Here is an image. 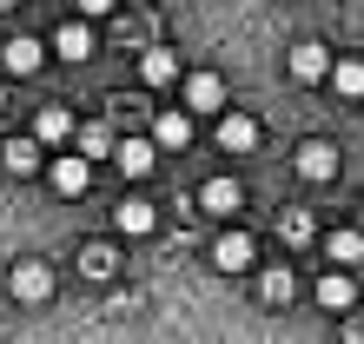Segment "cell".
<instances>
[{
	"instance_id": "obj_1",
	"label": "cell",
	"mask_w": 364,
	"mask_h": 344,
	"mask_svg": "<svg viewBox=\"0 0 364 344\" xmlns=\"http://www.w3.org/2000/svg\"><path fill=\"white\" fill-rule=\"evenodd\" d=\"M7 291L20 298V305H47V298H53V265H40V258H20V265L7 272Z\"/></svg>"
},
{
	"instance_id": "obj_2",
	"label": "cell",
	"mask_w": 364,
	"mask_h": 344,
	"mask_svg": "<svg viewBox=\"0 0 364 344\" xmlns=\"http://www.w3.org/2000/svg\"><path fill=\"white\" fill-rule=\"evenodd\" d=\"M291 166H298V179L325 186V179H338V166H345V153H338L331 139H305V146L291 153Z\"/></svg>"
},
{
	"instance_id": "obj_3",
	"label": "cell",
	"mask_w": 364,
	"mask_h": 344,
	"mask_svg": "<svg viewBox=\"0 0 364 344\" xmlns=\"http://www.w3.org/2000/svg\"><path fill=\"white\" fill-rule=\"evenodd\" d=\"M285 73L298 86H318V80H331V47H318V40H298V47L285 53Z\"/></svg>"
},
{
	"instance_id": "obj_4",
	"label": "cell",
	"mask_w": 364,
	"mask_h": 344,
	"mask_svg": "<svg viewBox=\"0 0 364 344\" xmlns=\"http://www.w3.org/2000/svg\"><path fill=\"white\" fill-rule=\"evenodd\" d=\"M47 179H53L60 199H80V192L93 186V159H87V153H60V159L47 166Z\"/></svg>"
},
{
	"instance_id": "obj_5",
	"label": "cell",
	"mask_w": 364,
	"mask_h": 344,
	"mask_svg": "<svg viewBox=\"0 0 364 344\" xmlns=\"http://www.w3.org/2000/svg\"><path fill=\"white\" fill-rule=\"evenodd\" d=\"M212 265H219V272H252V265H259L252 232H219V239H212Z\"/></svg>"
},
{
	"instance_id": "obj_6",
	"label": "cell",
	"mask_w": 364,
	"mask_h": 344,
	"mask_svg": "<svg viewBox=\"0 0 364 344\" xmlns=\"http://www.w3.org/2000/svg\"><path fill=\"white\" fill-rule=\"evenodd\" d=\"M153 225H159V205L153 199H119L113 205V232H119V239H146Z\"/></svg>"
},
{
	"instance_id": "obj_7",
	"label": "cell",
	"mask_w": 364,
	"mask_h": 344,
	"mask_svg": "<svg viewBox=\"0 0 364 344\" xmlns=\"http://www.w3.org/2000/svg\"><path fill=\"white\" fill-rule=\"evenodd\" d=\"M113 166L126 179H146V172L159 166V139H113Z\"/></svg>"
},
{
	"instance_id": "obj_8",
	"label": "cell",
	"mask_w": 364,
	"mask_h": 344,
	"mask_svg": "<svg viewBox=\"0 0 364 344\" xmlns=\"http://www.w3.org/2000/svg\"><path fill=\"white\" fill-rule=\"evenodd\" d=\"M40 60H47V47H40V40H27V33H14V40H0V67H7L14 80H27V73H40Z\"/></svg>"
},
{
	"instance_id": "obj_9",
	"label": "cell",
	"mask_w": 364,
	"mask_h": 344,
	"mask_svg": "<svg viewBox=\"0 0 364 344\" xmlns=\"http://www.w3.org/2000/svg\"><path fill=\"white\" fill-rule=\"evenodd\" d=\"M325 258L331 265H364V225H331L325 232Z\"/></svg>"
},
{
	"instance_id": "obj_10",
	"label": "cell",
	"mask_w": 364,
	"mask_h": 344,
	"mask_svg": "<svg viewBox=\"0 0 364 344\" xmlns=\"http://www.w3.org/2000/svg\"><path fill=\"white\" fill-rule=\"evenodd\" d=\"M186 106L192 113H225V80L219 73H192L186 80Z\"/></svg>"
},
{
	"instance_id": "obj_11",
	"label": "cell",
	"mask_w": 364,
	"mask_h": 344,
	"mask_svg": "<svg viewBox=\"0 0 364 344\" xmlns=\"http://www.w3.org/2000/svg\"><path fill=\"white\" fill-rule=\"evenodd\" d=\"M73 133H80V126H73L67 106H40V119H33V139H40V146H67Z\"/></svg>"
},
{
	"instance_id": "obj_12",
	"label": "cell",
	"mask_w": 364,
	"mask_h": 344,
	"mask_svg": "<svg viewBox=\"0 0 364 344\" xmlns=\"http://www.w3.org/2000/svg\"><path fill=\"white\" fill-rule=\"evenodd\" d=\"M318 305H325V311H351L358 305V278L351 272H325V278H318Z\"/></svg>"
},
{
	"instance_id": "obj_13",
	"label": "cell",
	"mask_w": 364,
	"mask_h": 344,
	"mask_svg": "<svg viewBox=\"0 0 364 344\" xmlns=\"http://www.w3.org/2000/svg\"><path fill=\"white\" fill-rule=\"evenodd\" d=\"M53 53H60V60H93V27H87V14L67 20V27L53 33Z\"/></svg>"
},
{
	"instance_id": "obj_14",
	"label": "cell",
	"mask_w": 364,
	"mask_h": 344,
	"mask_svg": "<svg viewBox=\"0 0 364 344\" xmlns=\"http://www.w3.org/2000/svg\"><path fill=\"white\" fill-rule=\"evenodd\" d=\"M239 199H245L239 179H205V186H199V205L212 212V219H232V212H239Z\"/></svg>"
},
{
	"instance_id": "obj_15",
	"label": "cell",
	"mask_w": 364,
	"mask_h": 344,
	"mask_svg": "<svg viewBox=\"0 0 364 344\" xmlns=\"http://www.w3.org/2000/svg\"><path fill=\"white\" fill-rule=\"evenodd\" d=\"M219 146H225V153H252V146H259V119L219 113Z\"/></svg>"
},
{
	"instance_id": "obj_16",
	"label": "cell",
	"mask_w": 364,
	"mask_h": 344,
	"mask_svg": "<svg viewBox=\"0 0 364 344\" xmlns=\"http://www.w3.org/2000/svg\"><path fill=\"white\" fill-rule=\"evenodd\" d=\"M153 139L166 146V153H186V146H192V106H186V113H159L153 119Z\"/></svg>"
},
{
	"instance_id": "obj_17",
	"label": "cell",
	"mask_w": 364,
	"mask_h": 344,
	"mask_svg": "<svg viewBox=\"0 0 364 344\" xmlns=\"http://www.w3.org/2000/svg\"><path fill=\"white\" fill-rule=\"evenodd\" d=\"M40 153H47L40 139H7V153H0V159H7V172H14V179H33V172L47 166Z\"/></svg>"
},
{
	"instance_id": "obj_18",
	"label": "cell",
	"mask_w": 364,
	"mask_h": 344,
	"mask_svg": "<svg viewBox=\"0 0 364 344\" xmlns=\"http://www.w3.org/2000/svg\"><path fill=\"white\" fill-rule=\"evenodd\" d=\"M113 272H119V252H113V245H80V278H93V285H106Z\"/></svg>"
},
{
	"instance_id": "obj_19",
	"label": "cell",
	"mask_w": 364,
	"mask_h": 344,
	"mask_svg": "<svg viewBox=\"0 0 364 344\" xmlns=\"http://www.w3.org/2000/svg\"><path fill=\"white\" fill-rule=\"evenodd\" d=\"M139 80H146V86H173V80H179V53H173V47H153V53L139 60Z\"/></svg>"
},
{
	"instance_id": "obj_20",
	"label": "cell",
	"mask_w": 364,
	"mask_h": 344,
	"mask_svg": "<svg viewBox=\"0 0 364 344\" xmlns=\"http://www.w3.org/2000/svg\"><path fill=\"white\" fill-rule=\"evenodd\" d=\"M291 272L285 265H272V272H259V298H265V305H291Z\"/></svg>"
},
{
	"instance_id": "obj_21",
	"label": "cell",
	"mask_w": 364,
	"mask_h": 344,
	"mask_svg": "<svg viewBox=\"0 0 364 344\" xmlns=\"http://www.w3.org/2000/svg\"><path fill=\"white\" fill-rule=\"evenodd\" d=\"M331 86L345 100H364V60H331Z\"/></svg>"
},
{
	"instance_id": "obj_22",
	"label": "cell",
	"mask_w": 364,
	"mask_h": 344,
	"mask_svg": "<svg viewBox=\"0 0 364 344\" xmlns=\"http://www.w3.org/2000/svg\"><path fill=\"white\" fill-rule=\"evenodd\" d=\"M73 139H80L87 159H113V133H106V126H87V133H73Z\"/></svg>"
},
{
	"instance_id": "obj_23",
	"label": "cell",
	"mask_w": 364,
	"mask_h": 344,
	"mask_svg": "<svg viewBox=\"0 0 364 344\" xmlns=\"http://www.w3.org/2000/svg\"><path fill=\"white\" fill-rule=\"evenodd\" d=\"M285 239H291V245L311 239V219H305V212H285Z\"/></svg>"
},
{
	"instance_id": "obj_24",
	"label": "cell",
	"mask_w": 364,
	"mask_h": 344,
	"mask_svg": "<svg viewBox=\"0 0 364 344\" xmlns=\"http://www.w3.org/2000/svg\"><path fill=\"white\" fill-rule=\"evenodd\" d=\"M73 7H80V14H87V20H100V14H113V7H119V0H73Z\"/></svg>"
},
{
	"instance_id": "obj_25",
	"label": "cell",
	"mask_w": 364,
	"mask_h": 344,
	"mask_svg": "<svg viewBox=\"0 0 364 344\" xmlns=\"http://www.w3.org/2000/svg\"><path fill=\"white\" fill-rule=\"evenodd\" d=\"M358 291H364V265H358Z\"/></svg>"
},
{
	"instance_id": "obj_26",
	"label": "cell",
	"mask_w": 364,
	"mask_h": 344,
	"mask_svg": "<svg viewBox=\"0 0 364 344\" xmlns=\"http://www.w3.org/2000/svg\"><path fill=\"white\" fill-rule=\"evenodd\" d=\"M0 7H20V0H0Z\"/></svg>"
},
{
	"instance_id": "obj_27",
	"label": "cell",
	"mask_w": 364,
	"mask_h": 344,
	"mask_svg": "<svg viewBox=\"0 0 364 344\" xmlns=\"http://www.w3.org/2000/svg\"><path fill=\"white\" fill-rule=\"evenodd\" d=\"M358 225H364V205H358Z\"/></svg>"
}]
</instances>
